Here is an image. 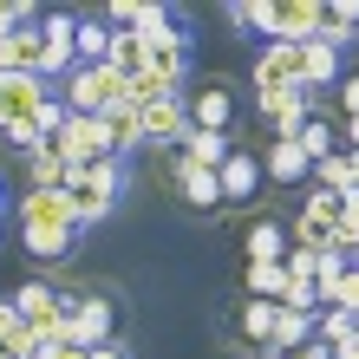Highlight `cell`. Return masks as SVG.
Returning <instances> with one entry per match:
<instances>
[{
  "instance_id": "6da1fadb",
  "label": "cell",
  "mask_w": 359,
  "mask_h": 359,
  "mask_svg": "<svg viewBox=\"0 0 359 359\" xmlns=\"http://www.w3.org/2000/svg\"><path fill=\"white\" fill-rule=\"evenodd\" d=\"M59 98H66V111H79V118H104L124 98V79L111 66H79L66 86H59Z\"/></svg>"
},
{
  "instance_id": "7a4b0ae2",
  "label": "cell",
  "mask_w": 359,
  "mask_h": 359,
  "mask_svg": "<svg viewBox=\"0 0 359 359\" xmlns=\"http://www.w3.org/2000/svg\"><path fill=\"white\" fill-rule=\"evenodd\" d=\"M255 98H287L301 92V46H287V39H268V46L255 53Z\"/></svg>"
},
{
  "instance_id": "3957f363",
  "label": "cell",
  "mask_w": 359,
  "mask_h": 359,
  "mask_svg": "<svg viewBox=\"0 0 359 359\" xmlns=\"http://www.w3.org/2000/svg\"><path fill=\"white\" fill-rule=\"evenodd\" d=\"M53 151L66 157L72 170H92V163H104V157H118V151H111V131H104V118H79V111L66 118V131L53 137Z\"/></svg>"
},
{
  "instance_id": "277c9868",
  "label": "cell",
  "mask_w": 359,
  "mask_h": 359,
  "mask_svg": "<svg viewBox=\"0 0 359 359\" xmlns=\"http://www.w3.org/2000/svg\"><path fill=\"white\" fill-rule=\"evenodd\" d=\"M13 307H20V320H27L39 340H59V333H66V313H72V294H59L46 281H27L13 294Z\"/></svg>"
},
{
  "instance_id": "5b68a950",
  "label": "cell",
  "mask_w": 359,
  "mask_h": 359,
  "mask_svg": "<svg viewBox=\"0 0 359 359\" xmlns=\"http://www.w3.org/2000/svg\"><path fill=\"white\" fill-rule=\"evenodd\" d=\"M46 79H27V72H0V137L13 131V124H33L46 111Z\"/></svg>"
},
{
  "instance_id": "8992f818",
  "label": "cell",
  "mask_w": 359,
  "mask_h": 359,
  "mask_svg": "<svg viewBox=\"0 0 359 359\" xmlns=\"http://www.w3.org/2000/svg\"><path fill=\"white\" fill-rule=\"evenodd\" d=\"M66 346H104L118 340L111 333V301L104 294H72V313H66V333H59Z\"/></svg>"
},
{
  "instance_id": "52a82bcc",
  "label": "cell",
  "mask_w": 359,
  "mask_h": 359,
  "mask_svg": "<svg viewBox=\"0 0 359 359\" xmlns=\"http://www.w3.org/2000/svg\"><path fill=\"white\" fill-rule=\"evenodd\" d=\"M0 72L46 79V20H33V27H13V33H0Z\"/></svg>"
},
{
  "instance_id": "ba28073f",
  "label": "cell",
  "mask_w": 359,
  "mask_h": 359,
  "mask_svg": "<svg viewBox=\"0 0 359 359\" xmlns=\"http://www.w3.org/2000/svg\"><path fill=\"white\" fill-rule=\"evenodd\" d=\"M144 46H151V72L163 79V86H189V33L183 27H163V33H151L144 39Z\"/></svg>"
},
{
  "instance_id": "9c48e42d",
  "label": "cell",
  "mask_w": 359,
  "mask_h": 359,
  "mask_svg": "<svg viewBox=\"0 0 359 359\" xmlns=\"http://www.w3.org/2000/svg\"><path fill=\"white\" fill-rule=\"evenodd\" d=\"M72 72H79V20L72 13H53L46 20V86H53V79L66 86Z\"/></svg>"
},
{
  "instance_id": "30bf717a",
  "label": "cell",
  "mask_w": 359,
  "mask_h": 359,
  "mask_svg": "<svg viewBox=\"0 0 359 359\" xmlns=\"http://www.w3.org/2000/svg\"><path fill=\"white\" fill-rule=\"evenodd\" d=\"M320 20H327L320 0H274V33H268V39L307 46V39H320Z\"/></svg>"
},
{
  "instance_id": "8fae6325",
  "label": "cell",
  "mask_w": 359,
  "mask_h": 359,
  "mask_svg": "<svg viewBox=\"0 0 359 359\" xmlns=\"http://www.w3.org/2000/svg\"><path fill=\"white\" fill-rule=\"evenodd\" d=\"M20 229H79L66 189H27L20 196Z\"/></svg>"
},
{
  "instance_id": "7c38bea8",
  "label": "cell",
  "mask_w": 359,
  "mask_h": 359,
  "mask_svg": "<svg viewBox=\"0 0 359 359\" xmlns=\"http://www.w3.org/2000/svg\"><path fill=\"white\" fill-rule=\"evenodd\" d=\"M183 104H189V124H196V131H222V137H229V111H236V98H229L222 79H209V86L183 92Z\"/></svg>"
},
{
  "instance_id": "4fadbf2b",
  "label": "cell",
  "mask_w": 359,
  "mask_h": 359,
  "mask_svg": "<svg viewBox=\"0 0 359 359\" xmlns=\"http://www.w3.org/2000/svg\"><path fill=\"white\" fill-rule=\"evenodd\" d=\"M229 151H236V144H229L222 131H196V124H189V137L177 144V163H189V170H222Z\"/></svg>"
},
{
  "instance_id": "5bb4252c",
  "label": "cell",
  "mask_w": 359,
  "mask_h": 359,
  "mask_svg": "<svg viewBox=\"0 0 359 359\" xmlns=\"http://www.w3.org/2000/svg\"><path fill=\"white\" fill-rule=\"evenodd\" d=\"M189 137V104L183 98H163L144 111V144H183Z\"/></svg>"
},
{
  "instance_id": "9a60e30c",
  "label": "cell",
  "mask_w": 359,
  "mask_h": 359,
  "mask_svg": "<svg viewBox=\"0 0 359 359\" xmlns=\"http://www.w3.org/2000/svg\"><path fill=\"white\" fill-rule=\"evenodd\" d=\"M340 53L327 46V39H307L301 46V92H320V86H340Z\"/></svg>"
},
{
  "instance_id": "2e32d148",
  "label": "cell",
  "mask_w": 359,
  "mask_h": 359,
  "mask_svg": "<svg viewBox=\"0 0 359 359\" xmlns=\"http://www.w3.org/2000/svg\"><path fill=\"white\" fill-rule=\"evenodd\" d=\"M313 340V313H294V307H274V333H268V353H301Z\"/></svg>"
},
{
  "instance_id": "e0dca14e",
  "label": "cell",
  "mask_w": 359,
  "mask_h": 359,
  "mask_svg": "<svg viewBox=\"0 0 359 359\" xmlns=\"http://www.w3.org/2000/svg\"><path fill=\"white\" fill-rule=\"evenodd\" d=\"M104 131H111V151H118V157L137 151V144H144V111H137L131 98H118L111 111H104Z\"/></svg>"
},
{
  "instance_id": "ac0fdd59",
  "label": "cell",
  "mask_w": 359,
  "mask_h": 359,
  "mask_svg": "<svg viewBox=\"0 0 359 359\" xmlns=\"http://www.w3.org/2000/svg\"><path fill=\"white\" fill-rule=\"evenodd\" d=\"M313 189H333V196H353V189H359V157H353V151H333L327 163H313Z\"/></svg>"
},
{
  "instance_id": "d6986e66",
  "label": "cell",
  "mask_w": 359,
  "mask_h": 359,
  "mask_svg": "<svg viewBox=\"0 0 359 359\" xmlns=\"http://www.w3.org/2000/svg\"><path fill=\"white\" fill-rule=\"evenodd\" d=\"M313 170V163H307V151H301V137H294V144H274V151L262 157V177L268 183H301Z\"/></svg>"
},
{
  "instance_id": "ffe728a7",
  "label": "cell",
  "mask_w": 359,
  "mask_h": 359,
  "mask_svg": "<svg viewBox=\"0 0 359 359\" xmlns=\"http://www.w3.org/2000/svg\"><path fill=\"white\" fill-rule=\"evenodd\" d=\"M27 183H33V189H72V163L46 144V151L27 157Z\"/></svg>"
},
{
  "instance_id": "44dd1931",
  "label": "cell",
  "mask_w": 359,
  "mask_h": 359,
  "mask_svg": "<svg viewBox=\"0 0 359 359\" xmlns=\"http://www.w3.org/2000/svg\"><path fill=\"white\" fill-rule=\"evenodd\" d=\"M313 340H320L327 353H340V346L359 340V320H353V313H340V307H320V313H313Z\"/></svg>"
},
{
  "instance_id": "7402d4cb",
  "label": "cell",
  "mask_w": 359,
  "mask_h": 359,
  "mask_svg": "<svg viewBox=\"0 0 359 359\" xmlns=\"http://www.w3.org/2000/svg\"><path fill=\"white\" fill-rule=\"evenodd\" d=\"M255 177H262V163H255V157H242V151H229V163L216 170V183H222V203H236V196H248V189H255Z\"/></svg>"
},
{
  "instance_id": "603a6c76",
  "label": "cell",
  "mask_w": 359,
  "mask_h": 359,
  "mask_svg": "<svg viewBox=\"0 0 359 359\" xmlns=\"http://www.w3.org/2000/svg\"><path fill=\"white\" fill-rule=\"evenodd\" d=\"M72 183H79V189H92V196H104V203H118V189H124V163H118V157H104V163H92V170H72Z\"/></svg>"
},
{
  "instance_id": "cb8c5ba5",
  "label": "cell",
  "mask_w": 359,
  "mask_h": 359,
  "mask_svg": "<svg viewBox=\"0 0 359 359\" xmlns=\"http://www.w3.org/2000/svg\"><path fill=\"white\" fill-rule=\"evenodd\" d=\"M177 189H183V203H196V209H216L222 203L216 170H189V163H177Z\"/></svg>"
},
{
  "instance_id": "d4e9b609",
  "label": "cell",
  "mask_w": 359,
  "mask_h": 359,
  "mask_svg": "<svg viewBox=\"0 0 359 359\" xmlns=\"http://www.w3.org/2000/svg\"><path fill=\"white\" fill-rule=\"evenodd\" d=\"M248 262H287V229L262 216L255 229H248Z\"/></svg>"
},
{
  "instance_id": "484cf974",
  "label": "cell",
  "mask_w": 359,
  "mask_h": 359,
  "mask_svg": "<svg viewBox=\"0 0 359 359\" xmlns=\"http://www.w3.org/2000/svg\"><path fill=\"white\" fill-rule=\"evenodd\" d=\"M353 33H359V0H333V7H327V20H320V39H327L333 53H340Z\"/></svg>"
},
{
  "instance_id": "4316f807",
  "label": "cell",
  "mask_w": 359,
  "mask_h": 359,
  "mask_svg": "<svg viewBox=\"0 0 359 359\" xmlns=\"http://www.w3.org/2000/svg\"><path fill=\"white\" fill-rule=\"evenodd\" d=\"M287 262H248V301H281Z\"/></svg>"
},
{
  "instance_id": "83f0119b",
  "label": "cell",
  "mask_w": 359,
  "mask_h": 359,
  "mask_svg": "<svg viewBox=\"0 0 359 359\" xmlns=\"http://www.w3.org/2000/svg\"><path fill=\"white\" fill-rule=\"evenodd\" d=\"M20 242H27L33 255H46V262H59V255H72V242H79V229H20Z\"/></svg>"
},
{
  "instance_id": "f1b7e54d",
  "label": "cell",
  "mask_w": 359,
  "mask_h": 359,
  "mask_svg": "<svg viewBox=\"0 0 359 359\" xmlns=\"http://www.w3.org/2000/svg\"><path fill=\"white\" fill-rule=\"evenodd\" d=\"M111 59V27L104 20H79V66H104Z\"/></svg>"
},
{
  "instance_id": "f546056e",
  "label": "cell",
  "mask_w": 359,
  "mask_h": 359,
  "mask_svg": "<svg viewBox=\"0 0 359 359\" xmlns=\"http://www.w3.org/2000/svg\"><path fill=\"white\" fill-rule=\"evenodd\" d=\"M66 196H72V222H79V229H98L104 216H111V203H104V196H92V189H79V183L66 189Z\"/></svg>"
},
{
  "instance_id": "4dcf8cb0",
  "label": "cell",
  "mask_w": 359,
  "mask_h": 359,
  "mask_svg": "<svg viewBox=\"0 0 359 359\" xmlns=\"http://www.w3.org/2000/svg\"><path fill=\"white\" fill-rule=\"evenodd\" d=\"M242 333L268 353V333H274V301H248V307H242Z\"/></svg>"
},
{
  "instance_id": "1f68e13d",
  "label": "cell",
  "mask_w": 359,
  "mask_h": 359,
  "mask_svg": "<svg viewBox=\"0 0 359 359\" xmlns=\"http://www.w3.org/2000/svg\"><path fill=\"white\" fill-rule=\"evenodd\" d=\"M294 248H333V222H320V216L301 209V222H294Z\"/></svg>"
},
{
  "instance_id": "d6a6232c",
  "label": "cell",
  "mask_w": 359,
  "mask_h": 359,
  "mask_svg": "<svg viewBox=\"0 0 359 359\" xmlns=\"http://www.w3.org/2000/svg\"><path fill=\"white\" fill-rule=\"evenodd\" d=\"M274 307H294V313H313V307H320V301H313V281H307V274H287V287H281V301H274Z\"/></svg>"
},
{
  "instance_id": "836d02e7",
  "label": "cell",
  "mask_w": 359,
  "mask_h": 359,
  "mask_svg": "<svg viewBox=\"0 0 359 359\" xmlns=\"http://www.w3.org/2000/svg\"><path fill=\"white\" fill-rule=\"evenodd\" d=\"M301 151H307V163H327V157H333V131H327L320 118H313L307 131H301Z\"/></svg>"
},
{
  "instance_id": "e575fe53",
  "label": "cell",
  "mask_w": 359,
  "mask_h": 359,
  "mask_svg": "<svg viewBox=\"0 0 359 359\" xmlns=\"http://www.w3.org/2000/svg\"><path fill=\"white\" fill-rule=\"evenodd\" d=\"M333 307H340V313H353V320H359V262L340 274V294H333Z\"/></svg>"
},
{
  "instance_id": "d590c367",
  "label": "cell",
  "mask_w": 359,
  "mask_h": 359,
  "mask_svg": "<svg viewBox=\"0 0 359 359\" xmlns=\"http://www.w3.org/2000/svg\"><path fill=\"white\" fill-rule=\"evenodd\" d=\"M20 327H27V320H20V307H13V301H0V346H7Z\"/></svg>"
},
{
  "instance_id": "8d00e7d4",
  "label": "cell",
  "mask_w": 359,
  "mask_h": 359,
  "mask_svg": "<svg viewBox=\"0 0 359 359\" xmlns=\"http://www.w3.org/2000/svg\"><path fill=\"white\" fill-rule=\"evenodd\" d=\"M340 104H346V118H359V72L340 79Z\"/></svg>"
},
{
  "instance_id": "74e56055",
  "label": "cell",
  "mask_w": 359,
  "mask_h": 359,
  "mask_svg": "<svg viewBox=\"0 0 359 359\" xmlns=\"http://www.w3.org/2000/svg\"><path fill=\"white\" fill-rule=\"evenodd\" d=\"M92 359H131V346H124V340H104V346H92Z\"/></svg>"
},
{
  "instance_id": "f35d334b",
  "label": "cell",
  "mask_w": 359,
  "mask_h": 359,
  "mask_svg": "<svg viewBox=\"0 0 359 359\" xmlns=\"http://www.w3.org/2000/svg\"><path fill=\"white\" fill-rule=\"evenodd\" d=\"M287 359H333V353H327V346H320V340H307V346H301V353H287Z\"/></svg>"
},
{
  "instance_id": "ab89813d",
  "label": "cell",
  "mask_w": 359,
  "mask_h": 359,
  "mask_svg": "<svg viewBox=\"0 0 359 359\" xmlns=\"http://www.w3.org/2000/svg\"><path fill=\"white\" fill-rule=\"evenodd\" d=\"M346 229H359V189H353V196H346V216H340Z\"/></svg>"
},
{
  "instance_id": "60d3db41",
  "label": "cell",
  "mask_w": 359,
  "mask_h": 359,
  "mask_svg": "<svg viewBox=\"0 0 359 359\" xmlns=\"http://www.w3.org/2000/svg\"><path fill=\"white\" fill-rule=\"evenodd\" d=\"M346 151H353V157H359V118H353V124H346Z\"/></svg>"
},
{
  "instance_id": "b9f144b4",
  "label": "cell",
  "mask_w": 359,
  "mask_h": 359,
  "mask_svg": "<svg viewBox=\"0 0 359 359\" xmlns=\"http://www.w3.org/2000/svg\"><path fill=\"white\" fill-rule=\"evenodd\" d=\"M255 359H281V353H255Z\"/></svg>"
},
{
  "instance_id": "7bdbcfd3",
  "label": "cell",
  "mask_w": 359,
  "mask_h": 359,
  "mask_svg": "<svg viewBox=\"0 0 359 359\" xmlns=\"http://www.w3.org/2000/svg\"><path fill=\"white\" fill-rule=\"evenodd\" d=\"M0 359H7V346H0Z\"/></svg>"
}]
</instances>
